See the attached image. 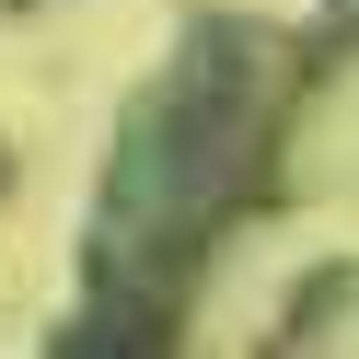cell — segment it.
Returning a JSON list of instances; mask_svg holds the SVG:
<instances>
[{"label":"cell","instance_id":"cell-2","mask_svg":"<svg viewBox=\"0 0 359 359\" xmlns=\"http://www.w3.org/2000/svg\"><path fill=\"white\" fill-rule=\"evenodd\" d=\"M336 24H359V0H336Z\"/></svg>","mask_w":359,"mask_h":359},{"label":"cell","instance_id":"cell-3","mask_svg":"<svg viewBox=\"0 0 359 359\" xmlns=\"http://www.w3.org/2000/svg\"><path fill=\"white\" fill-rule=\"evenodd\" d=\"M0 174H12V151H0Z\"/></svg>","mask_w":359,"mask_h":359},{"label":"cell","instance_id":"cell-1","mask_svg":"<svg viewBox=\"0 0 359 359\" xmlns=\"http://www.w3.org/2000/svg\"><path fill=\"white\" fill-rule=\"evenodd\" d=\"M278 140H290V58H278V35L220 24V12H209V24H186V47L163 58V81L128 104L116 151H104L93 243H81V255H93L104 313L140 290V302H151V336H174L186 278L209 266V243L266 197ZM104 313H81V325H70L81 348H93Z\"/></svg>","mask_w":359,"mask_h":359}]
</instances>
